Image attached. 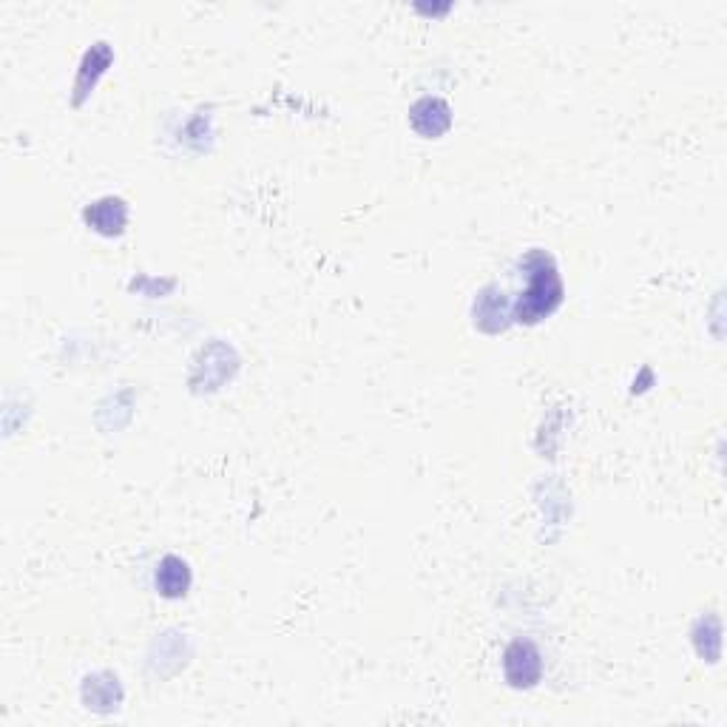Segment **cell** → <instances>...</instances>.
<instances>
[{
  "mask_svg": "<svg viewBox=\"0 0 727 727\" xmlns=\"http://www.w3.org/2000/svg\"><path fill=\"white\" fill-rule=\"evenodd\" d=\"M523 270H526V287L517 296L512 316L523 324H537L560 307L563 282H560V273L554 267V259L543 250H532L523 259Z\"/></svg>",
  "mask_w": 727,
  "mask_h": 727,
  "instance_id": "1",
  "label": "cell"
},
{
  "mask_svg": "<svg viewBox=\"0 0 727 727\" xmlns=\"http://www.w3.org/2000/svg\"><path fill=\"white\" fill-rule=\"evenodd\" d=\"M412 125L418 134L424 137H441L446 128L452 125V114H449V106L444 100H432V97H424L412 106Z\"/></svg>",
  "mask_w": 727,
  "mask_h": 727,
  "instance_id": "3",
  "label": "cell"
},
{
  "mask_svg": "<svg viewBox=\"0 0 727 727\" xmlns=\"http://www.w3.org/2000/svg\"><path fill=\"white\" fill-rule=\"evenodd\" d=\"M120 205H123L120 199H103V202H100V208L106 211V219H103V222H97L94 228H97V231H103V233H120V231H123L125 219H114V216H111V211H117Z\"/></svg>",
  "mask_w": 727,
  "mask_h": 727,
  "instance_id": "5",
  "label": "cell"
},
{
  "mask_svg": "<svg viewBox=\"0 0 727 727\" xmlns=\"http://www.w3.org/2000/svg\"><path fill=\"white\" fill-rule=\"evenodd\" d=\"M503 671L509 685L515 688H532L534 682L543 674V659L540 651L534 648L532 642H512L506 657H503Z\"/></svg>",
  "mask_w": 727,
  "mask_h": 727,
  "instance_id": "2",
  "label": "cell"
},
{
  "mask_svg": "<svg viewBox=\"0 0 727 727\" xmlns=\"http://www.w3.org/2000/svg\"><path fill=\"white\" fill-rule=\"evenodd\" d=\"M188 588H191V568H188L185 560L168 554L160 566H157V591H160L162 597L177 600Z\"/></svg>",
  "mask_w": 727,
  "mask_h": 727,
  "instance_id": "4",
  "label": "cell"
}]
</instances>
